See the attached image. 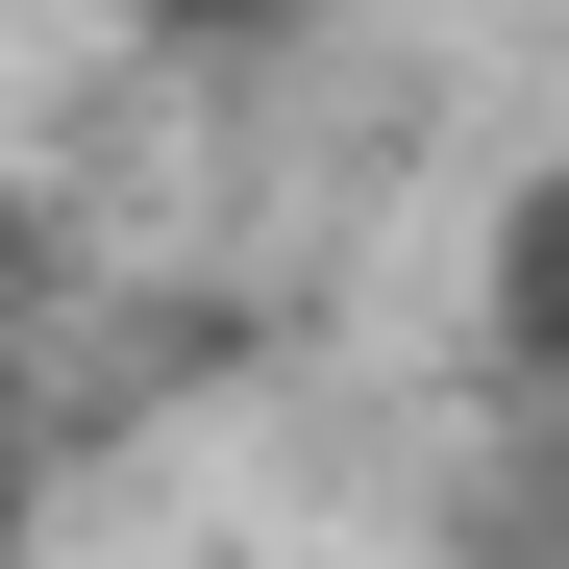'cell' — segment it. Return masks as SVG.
Segmentation results:
<instances>
[{"label": "cell", "mask_w": 569, "mask_h": 569, "mask_svg": "<svg viewBox=\"0 0 569 569\" xmlns=\"http://www.w3.org/2000/svg\"><path fill=\"white\" fill-rule=\"evenodd\" d=\"M272 26H322V0H149V50H272Z\"/></svg>", "instance_id": "obj_1"}, {"label": "cell", "mask_w": 569, "mask_h": 569, "mask_svg": "<svg viewBox=\"0 0 569 569\" xmlns=\"http://www.w3.org/2000/svg\"><path fill=\"white\" fill-rule=\"evenodd\" d=\"M26 272H50V223H26V173H0V298H26Z\"/></svg>", "instance_id": "obj_2"}, {"label": "cell", "mask_w": 569, "mask_h": 569, "mask_svg": "<svg viewBox=\"0 0 569 569\" xmlns=\"http://www.w3.org/2000/svg\"><path fill=\"white\" fill-rule=\"evenodd\" d=\"M26 545H50V496H26V446H0V569H26Z\"/></svg>", "instance_id": "obj_3"}]
</instances>
